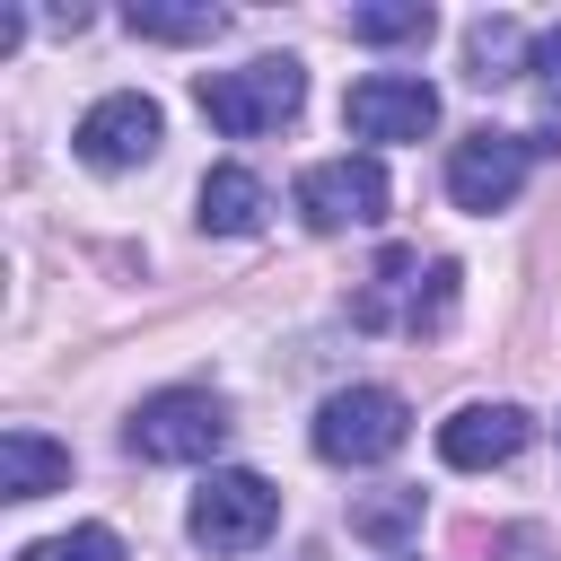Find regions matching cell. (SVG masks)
<instances>
[{
  "mask_svg": "<svg viewBox=\"0 0 561 561\" xmlns=\"http://www.w3.org/2000/svg\"><path fill=\"white\" fill-rule=\"evenodd\" d=\"M447 307H456V263H421L412 245H386L377 272H368L359 298H351V316H359L368 333H412V342L438 333Z\"/></svg>",
  "mask_w": 561,
  "mask_h": 561,
  "instance_id": "6da1fadb",
  "label": "cell"
},
{
  "mask_svg": "<svg viewBox=\"0 0 561 561\" xmlns=\"http://www.w3.org/2000/svg\"><path fill=\"white\" fill-rule=\"evenodd\" d=\"M298 96H307V70H298L289 53H263V61H245V70H202V79H193V105H202L228 140L280 131V123L298 114Z\"/></svg>",
  "mask_w": 561,
  "mask_h": 561,
  "instance_id": "7a4b0ae2",
  "label": "cell"
},
{
  "mask_svg": "<svg viewBox=\"0 0 561 561\" xmlns=\"http://www.w3.org/2000/svg\"><path fill=\"white\" fill-rule=\"evenodd\" d=\"M219 438H228V403L202 394V386L149 394V403L131 412V430H123V447H131L140 465H202V456H219Z\"/></svg>",
  "mask_w": 561,
  "mask_h": 561,
  "instance_id": "3957f363",
  "label": "cell"
},
{
  "mask_svg": "<svg viewBox=\"0 0 561 561\" xmlns=\"http://www.w3.org/2000/svg\"><path fill=\"white\" fill-rule=\"evenodd\" d=\"M403 438H412V403L394 386H342L316 412V456L324 465H386Z\"/></svg>",
  "mask_w": 561,
  "mask_h": 561,
  "instance_id": "277c9868",
  "label": "cell"
},
{
  "mask_svg": "<svg viewBox=\"0 0 561 561\" xmlns=\"http://www.w3.org/2000/svg\"><path fill=\"white\" fill-rule=\"evenodd\" d=\"M184 526H193L202 552H254V543L280 526V491H272L263 473H245V465H237V473H210V482L193 491V517H184Z\"/></svg>",
  "mask_w": 561,
  "mask_h": 561,
  "instance_id": "5b68a950",
  "label": "cell"
},
{
  "mask_svg": "<svg viewBox=\"0 0 561 561\" xmlns=\"http://www.w3.org/2000/svg\"><path fill=\"white\" fill-rule=\"evenodd\" d=\"M526 167H535V140L482 123V131H465L456 158H447V202H456V210H508L517 184H526Z\"/></svg>",
  "mask_w": 561,
  "mask_h": 561,
  "instance_id": "8992f818",
  "label": "cell"
},
{
  "mask_svg": "<svg viewBox=\"0 0 561 561\" xmlns=\"http://www.w3.org/2000/svg\"><path fill=\"white\" fill-rule=\"evenodd\" d=\"M298 210H307L316 237H333V228H377V219H386V167H377V158H324V167L298 175Z\"/></svg>",
  "mask_w": 561,
  "mask_h": 561,
  "instance_id": "52a82bcc",
  "label": "cell"
},
{
  "mask_svg": "<svg viewBox=\"0 0 561 561\" xmlns=\"http://www.w3.org/2000/svg\"><path fill=\"white\" fill-rule=\"evenodd\" d=\"M158 140H167V114H158L140 88H114V96H96V105L79 114V131H70V149H79L88 167H105V175H114V167H140Z\"/></svg>",
  "mask_w": 561,
  "mask_h": 561,
  "instance_id": "ba28073f",
  "label": "cell"
},
{
  "mask_svg": "<svg viewBox=\"0 0 561 561\" xmlns=\"http://www.w3.org/2000/svg\"><path fill=\"white\" fill-rule=\"evenodd\" d=\"M342 123L359 140H421L438 123V88L430 79H403V70H368V79H351Z\"/></svg>",
  "mask_w": 561,
  "mask_h": 561,
  "instance_id": "9c48e42d",
  "label": "cell"
},
{
  "mask_svg": "<svg viewBox=\"0 0 561 561\" xmlns=\"http://www.w3.org/2000/svg\"><path fill=\"white\" fill-rule=\"evenodd\" d=\"M535 438V421L517 412V403H465L456 421H438V456L456 465V473H482V465H508L517 447Z\"/></svg>",
  "mask_w": 561,
  "mask_h": 561,
  "instance_id": "30bf717a",
  "label": "cell"
},
{
  "mask_svg": "<svg viewBox=\"0 0 561 561\" xmlns=\"http://www.w3.org/2000/svg\"><path fill=\"white\" fill-rule=\"evenodd\" d=\"M70 482V447H53L44 430H0V491L9 500H44V491H61Z\"/></svg>",
  "mask_w": 561,
  "mask_h": 561,
  "instance_id": "8fae6325",
  "label": "cell"
},
{
  "mask_svg": "<svg viewBox=\"0 0 561 561\" xmlns=\"http://www.w3.org/2000/svg\"><path fill=\"white\" fill-rule=\"evenodd\" d=\"M263 210H272L263 175H245V167H210V175H202V228H219V237H254Z\"/></svg>",
  "mask_w": 561,
  "mask_h": 561,
  "instance_id": "7c38bea8",
  "label": "cell"
},
{
  "mask_svg": "<svg viewBox=\"0 0 561 561\" xmlns=\"http://www.w3.org/2000/svg\"><path fill=\"white\" fill-rule=\"evenodd\" d=\"M535 61V44L517 35V18H473L465 26V79L473 88H500V79H517Z\"/></svg>",
  "mask_w": 561,
  "mask_h": 561,
  "instance_id": "4fadbf2b",
  "label": "cell"
},
{
  "mask_svg": "<svg viewBox=\"0 0 561 561\" xmlns=\"http://www.w3.org/2000/svg\"><path fill=\"white\" fill-rule=\"evenodd\" d=\"M123 26H131V35H149V44H210L228 18H219V9H149V0H131V9H123Z\"/></svg>",
  "mask_w": 561,
  "mask_h": 561,
  "instance_id": "5bb4252c",
  "label": "cell"
},
{
  "mask_svg": "<svg viewBox=\"0 0 561 561\" xmlns=\"http://www.w3.org/2000/svg\"><path fill=\"white\" fill-rule=\"evenodd\" d=\"M351 535H359V543H403V535H421V491H377V500H359V508H351Z\"/></svg>",
  "mask_w": 561,
  "mask_h": 561,
  "instance_id": "9a60e30c",
  "label": "cell"
},
{
  "mask_svg": "<svg viewBox=\"0 0 561 561\" xmlns=\"http://www.w3.org/2000/svg\"><path fill=\"white\" fill-rule=\"evenodd\" d=\"M438 18L421 9V0H403V9H351V35L359 44H421Z\"/></svg>",
  "mask_w": 561,
  "mask_h": 561,
  "instance_id": "2e32d148",
  "label": "cell"
},
{
  "mask_svg": "<svg viewBox=\"0 0 561 561\" xmlns=\"http://www.w3.org/2000/svg\"><path fill=\"white\" fill-rule=\"evenodd\" d=\"M18 561H123V535H114V526H70V535H53V543H26Z\"/></svg>",
  "mask_w": 561,
  "mask_h": 561,
  "instance_id": "e0dca14e",
  "label": "cell"
},
{
  "mask_svg": "<svg viewBox=\"0 0 561 561\" xmlns=\"http://www.w3.org/2000/svg\"><path fill=\"white\" fill-rule=\"evenodd\" d=\"M526 70H535V88L561 105V26H552V35H535V61H526Z\"/></svg>",
  "mask_w": 561,
  "mask_h": 561,
  "instance_id": "ac0fdd59",
  "label": "cell"
}]
</instances>
